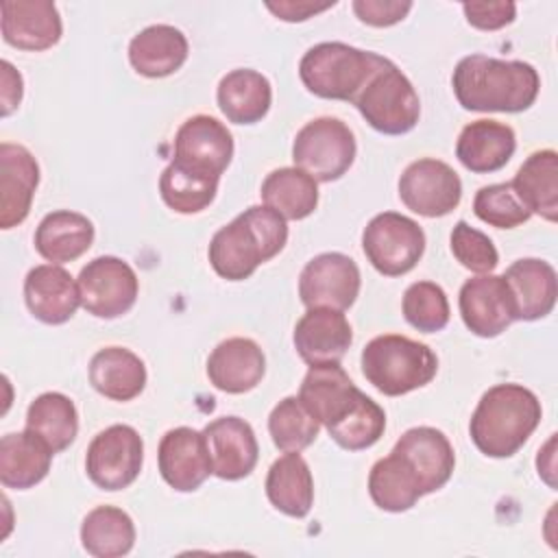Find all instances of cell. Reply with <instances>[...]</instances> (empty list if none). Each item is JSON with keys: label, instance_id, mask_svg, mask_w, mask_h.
Instances as JSON below:
<instances>
[{"label": "cell", "instance_id": "cell-1", "mask_svg": "<svg viewBox=\"0 0 558 558\" xmlns=\"http://www.w3.org/2000/svg\"><path fill=\"white\" fill-rule=\"evenodd\" d=\"M456 466L449 438L436 427H412L401 434L392 451L371 469L377 497L397 508L410 510L423 495L442 488Z\"/></svg>", "mask_w": 558, "mask_h": 558}, {"label": "cell", "instance_id": "cell-2", "mask_svg": "<svg viewBox=\"0 0 558 558\" xmlns=\"http://www.w3.org/2000/svg\"><path fill=\"white\" fill-rule=\"evenodd\" d=\"M299 399L331 440L347 451L368 449L384 436V408L366 397L340 364L310 366Z\"/></svg>", "mask_w": 558, "mask_h": 558}, {"label": "cell", "instance_id": "cell-3", "mask_svg": "<svg viewBox=\"0 0 558 558\" xmlns=\"http://www.w3.org/2000/svg\"><path fill=\"white\" fill-rule=\"evenodd\" d=\"M451 85L458 102L466 111L521 113L534 105L541 76L525 61L469 54L458 61Z\"/></svg>", "mask_w": 558, "mask_h": 558}, {"label": "cell", "instance_id": "cell-4", "mask_svg": "<svg viewBox=\"0 0 558 558\" xmlns=\"http://www.w3.org/2000/svg\"><path fill=\"white\" fill-rule=\"evenodd\" d=\"M288 242V225L268 205H253L218 229L209 242V264L227 281L248 279Z\"/></svg>", "mask_w": 558, "mask_h": 558}, {"label": "cell", "instance_id": "cell-5", "mask_svg": "<svg viewBox=\"0 0 558 558\" xmlns=\"http://www.w3.org/2000/svg\"><path fill=\"white\" fill-rule=\"evenodd\" d=\"M543 408L538 397L521 384H497L477 401L469 434L488 458L514 456L538 427Z\"/></svg>", "mask_w": 558, "mask_h": 558}, {"label": "cell", "instance_id": "cell-6", "mask_svg": "<svg viewBox=\"0 0 558 558\" xmlns=\"http://www.w3.org/2000/svg\"><path fill=\"white\" fill-rule=\"evenodd\" d=\"M386 61L377 52L342 41H320L301 57L299 76L305 89L318 98L353 102Z\"/></svg>", "mask_w": 558, "mask_h": 558}, {"label": "cell", "instance_id": "cell-7", "mask_svg": "<svg viewBox=\"0 0 558 558\" xmlns=\"http://www.w3.org/2000/svg\"><path fill=\"white\" fill-rule=\"evenodd\" d=\"M436 371V353L408 336L384 333L362 349V373L386 397H401L427 386Z\"/></svg>", "mask_w": 558, "mask_h": 558}, {"label": "cell", "instance_id": "cell-8", "mask_svg": "<svg viewBox=\"0 0 558 558\" xmlns=\"http://www.w3.org/2000/svg\"><path fill=\"white\" fill-rule=\"evenodd\" d=\"M362 118L384 135L412 131L421 116V100L410 78L388 59L353 100Z\"/></svg>", "mask_w": 558, "mask_h": 558}, {"label": "cell", "instance_id": "cell-9", "mask_svg": "<svg viewBox=\"0 0 558 558\" xmlns=\"http://www.w3.org/2000/svg\"><path fill=\"white\" fill-rule=\"evenodd\" d=\"M355 135L340 118L323 116L310 120L292 142L294 166L314 181L340 179L355 159Z\"/></svg>", "mask_w": 558, "mask_h": 558}, {"label": "cell", "instance_id": "cell-10", "mask_svg": "<svg viewBox=\"0 0 558 558\" xmlns=\"http://www.w3.org/2000/svg\"><path fill=\"white\" fill-rule=\"evenodd\" d=\"M362 248L377 272L399 277L410 272L423 257L425 233L416 220L397 211H384L364 227Z\"/></svg>", "mask_w": 558, "mask_h": 558}, {"label": "cell", "instance_id": "cell-11", "mask_svg": "<svg viewBox=\"0 0 558 558\" xmlns=\"http://www.w3.org/2000/svg\"><path fill=\"white\" fill-rule=\"evenodd\" d=\"M144 462V440L131 425H109L98 432L85 453L87 477L102 490L131 486Z\"/></svg>", "mask_w": 558, "mask_h": 558}, {"label": "cell", "instance_id": "cell-12", "mask_svg": "<svg viewBox=\"0 0 558 558\" xmlns=\"http://www.w3.org/2000/svg\"><path fill=\"white\" fill-rule=\"evenodd\" d=\"M81 305L96 318H118L126 314L140 292L135 270L116 255H100L81 268L78 279Z\"/></svg>", "mask_w": 558, "mask_h": 558}, {"label": "cell", "instance_id": "cell-13", "mask_svg": "<svg viewBox=\"0 0 558 558\" xmlns=\"http://www.w3.org/2000/svg\"><path fill=\"white\" fill-rule=\"evenodd\" d=\"M401 203L425 218L451 214L462 198V181L458 172L434 157L412 161L399 177Z\"/></svg>", "mask_w": 558, "mask_h": 558}, {"label": "cell", "instance_id": "cell-14", "mask_svg": "<svg viewBox=\"0 0 558 558\" xmlns=\"http://www.w3.org/2000/svg\"><path fill=\"white\" fill-rule=\"evenodd\" d=\"M360 268L344 253H320L299 275V296L305 307L349 310L360 294Z\"/></svg>", "mask_w": 558, "mask_h": 558}, {"label": "cell", "instance_id": "cell-15", "mask_svg": "<svg viewBox=\"0 0 558 558\" xmlns=\"http://www.w3.org/2000/svg\"><path fill=\"white\" fill-rule=\"evenodd\" d=\"M233 157V137L229 129L211 116L187 118L174 135L172 161L207 177L220 179Z\"/></svg>", "mask_w": 558, "mask_h": 558}, {"label": "cell", "instance_id": "cell-16", "mask_svg": "<svg viewBox=\"0 0 558 558\" xmlns=\"http://www.w3.org/2000/svg\"><path fill=\"white\" fill-rule=\"evenodd\" d=\"M458 307L462 323L480 338H495L514 320L510 290L501 275H480L460 288Z\"/></svg>", "mask_w": 558, "mask_h": 558}, {"label": "cell", "instance_id": "cell-17", "mask_svg": "<svg viewBox=\"0 0 558 558\" xmlns=\"http://www.w3.org/2000/svg\"><path fill=\"white\" fill-rule=\"evenodd\" d=\"M157 464L170 488L179 493L196 490L211 475V460L203 432L192 427L168 429L159 440Z\"/></svg>", "mask_w": 558, "mask_h": 558}, {"label": "cell", "instance_id": "cell-18", "mask_svg": "<svg viewBox=\"0 0 558 558\" xmlns=\"http://www.w3.org/2000/svg\"><path fill=\"white\" fill-rule=\"evenodd\" d=\"M203 436L216 477L235 482L251 475L257 464L259 447L253 427L244 418L220 416L205 425Z\"/></svg>", "mask_w": 558, "mask_h": 558}, {"label": "cell", "instance_id": "cell-19", "mask_svg": "<svg viewBox=\"0 0 558 558\" xmlns=\"http://www.w3.org/2000/svg\"><path fill=\"white\" fill-rule=\"evenodd\" d=\"M294 349L310 366L340 364L353 342L347 316L331 307H307L294 325Z\"/></svg>", "mask_w": 558, "mask_h": 558}, {"label": "cell", "instance_id": "cell-20", "mask_svg": "<svg viewBox=\"0 0 558 558\" xmlns=\"http://www.w3.org/2000/svg\"><path fill=\"white\" fill-rule=\"evenodd\" d=\"M0 15L4 41L17 50L39 52L61 39V15L50 0H4Z\"/></svg>", "mask_w": 558, "mask_h": 558}, {"label": "cell", "instance_id": "cell-21", "mask_svg": "<svg viewBox=\"0 0 558 558\" xmlns=\"http://www.w3.org/2000/svg\"><path fill=\"white\" fill-rule=\"evenodd\" d=\"M39 183V166L22 144H0V227L11 229L26 220Z\"/></svg>", "mask_w": 558, "mask_h": 558}, {"label": "cell", "instance_id": "cell-22", "mask_svg": "<svg viewBox=\"0 0 558 558\" xmlns=\"http://www.w3.org/2000/svg\"><path fill=\"white\" fill-rule=\"evenodd\" d=\"M24 301L37 320L46 325H63L76 314L81 294L65 268L59 264H41L31 268L24 279Z\"/></svg>", "mask_w": 558, "mask_h": 558}, {"label": "cell", "instance_id": "cell-23", "mask_svg": "<svg viewBox=\"0 0 558 558\" xmlns=\"http://www.w3.org/2000/svg\"><path fill=\"white\" fill-rule=\"evenodd\" d=\"M501 277L510 290L514 320H538L554 310L558 281L549 262L523 257L510 264Z\"/></svg>", "mask_w": 558, "mask_h": 558}, {"label": "cell", "instance_id": "cell-24", "mask_svg": "<svg viewBox=\"0 0 558 558\" xmlns=\"http://www.w3.org/2000/svg\"><path fill=\"white\" fill-rule=\"evenodd\" d=\"M266 373V357L251 338H227L207 357L209 381L229 395L253 390Z\"/></svg>", "mask_w": 558, "mask_h": 558}, {"label": "cell", "instance_id": "cell-25", "mask_svg": "<svg viewBox=\"0 0 558 558\" xmlns=\"http://www.w3.org/2000/svg\"><path fill=\"white\" fill-rule=\"evenodd\" d=\"M517 148L512 126L497 120L469 122L456 142L458 161L477 174L501 170Z\"/></svg>", "mask_w": 558, "mask_h": 558}, {"label": "cell", "instance_id": "cell-26", "mask_svg": "<svg viewBox=\"0 0 558 558\" xmlns=\"http://www.w3.org/2000/svg\"><path fill=\"white\" fill-rule=\"evenodd\" d=\"M187 52V37L170 24L146 26L129 44V61L133 70L148 78L174 74L185 63Z\"/></svg>", "mask_w": 558, "mask_h": 558}, {"label": "cell", "instance_id": "cell-27", "mask_svg": "<svg viewBox=\"0 0 558 558\" xmlns=\"http://www.w3.org/2000/svg\"><path fill=\"white\" fill-rule=\"evenodd\" d=\"M35 248L50 264L78 259L94 242V225L87 216L70 209H57L41 218L35 229Z\"/></svg>", "mask_w": 558, "mask_h": 558}, {"label": "cell", "instance_id": "cell-28", "mask_svg": "<svg viewBox=\"0 0 558 558\" xmlns=\"http://www.w3.org/2000/svg\"><path fill=\"white\" fill-rule=\"evenodd\" d=\"M54 451L33 432L4 434L0 440V482L7 488L26 490L39 484L52 462Z\"/></svg>", "mask_w": 558, "mask_h": 558}, {"label": "cell", "instance_id": "cell-29", "mask_svg": "<svg viewBox=\"0 0 558 558\" xmlns=\"http://www.w3.org/2000/svg\"><path fill=\"white\" fill-rule=\"evenodd\" d=\"M216 100L222 116L233 124H255L259 122L272 102L270 81L248 68H238L227 72L216 89Z\"/></svg>", "mask_w": 558, "mask_h": 558}, {"label": "cell", "instance_id": "cell-30", "mask_svg": "<svg viewBox=\"0 0 558 558\" xmlns=\"http://www.w3.org/2000/svg\"><path fill=\"white\" fill-rule=\"evenodd\" d=\"M89 384L111 401H131L146 386V366L124 347H105L89 360Z\"/></svg>", "mask_w": 558, "mask_h": 558}, {"label": "cell", "instance_id": "cell-31", "mask_svg": "<svg viewBox=\"0 0 558 558\" xmlns=\"http://www.w3.org/2000/svg\"><path fill=\"white\" fill-rule=\"evenodd\" d=\"M519 201L541 218L558 220V155L551 148L532 153L510 181Z\"/></svg>", "mask_w": 558, "mask_h": 558}, {"label": "cell", "instance_id": "cell-32", "mask_svg": "<svg viewBox=\"0 0 558 558\" xmlns=\"http://www.w3.org/2000/svg\"><path fill=\"white\" fill-rule=\"evenodd\" d=\"M268 501L283 514L303 519L314 504V480L307 462L299 451H286L277 458L266 475Z\"/></svg>", "mask_w": 558, "mask_h": 558}, {"label": "cell", "instance_id": "cell-33", "mask_svg": "<svg viewBox=\"0 0 558 558\" xmlns=\"http://www.w3.org/2000/svg\"><path fill=\"white\" fill-rule=\"evenodd\" d=\"M81 543L96 558L126 556L135 545L133 519L116 506H98L81 523Z\"/></svg>", "mask_w": 558, "mask_h": 558}, {"label": "cell", "instance_id": "cell-34", "mask_svg": "<svg viewBox=\"0 0 558 558\" xmlns=\"http://www.w3.org/2000/svg\"><path fill=\"white\" fill-rule=\"evenodd\" d=\"M262 201L286 220H303L318 205V185L301 168H277L262 183Z\"/></svg>", "mask_w": 558, "mask_h": 558}, {"label": "cell", "instance_id": "cell-35", "mask_svg": "<svg viewBox=\"0 0 558 558\" xmlns=\"http://www.w3.org/2000/svg\"><path fill=\"white\" fill-rule=\"evenodd\" d=\"M26 429L37 434L54 453L68 449L78 434V414L70 397L44 392L26 410Z\"/></svg>", "mask_w": 558, "mask_h": 558}, {"label": "cell", "instance_id": "cell-36", "mask_svg": "<svg viewBox=\"0 0 558 558\" xmlns=\"http://www.w3.org/2000/svg\"><path fill=\"white\" fill-rule=\"evenodd\" d=\"M218 181L216 177L198 174L170 161L159 177V194L177 214H198L211 205Z\"/></svg>", "mask_w": 558, "mask_h": 558}, {"label": "cell", "instance_id": "cell-37", "mask_svg": "<svg viewBox=\"0 0 558 558\" xmlns=\"http://www.w3.org/2000/svg\"><path fill=\"white\" fill-rule=\"evenodd\" d=\"M268 432L277 449L303 451L316 440L320 423L310 414L299 397H286L272 408L268 416Z\"/></svg>", "mask_w": 558, "mask_h": 558}, {"label": "cell", "instance_id": "cell-38", "mask_svg": "<svg viewBox=\"0 0 558 558\" xmlns=\"http://www.w3.org/2000/svg\"><path fill=\"white\" fill-rule=\"evenodd\" d=\"M403 316L405 320L423 331L434 333L449 323V301L445 290L434 281H414L403 292Z\"/></svg>", "mask_w": 558, "mask_h": 558}, {"label": "cell", "instance_id": "cell-39", "mask_svg": "<svg viewBox=\"0 0 558 558\" xmlns=\"http://www.w3.org/2000/svg\"><path fill=\"white\" fill-rule=\"evenodd\" d=\"M473 211L482 222L497 229H514L532 216L514 194L510 181L480 187L473 198Z\"/></svg>", "mask_w": 558, "mask_h": 558}, {"label": "cell", "instance_id": "cell-40", "mask_svg": "<svg viewBox=\"0 0 558 558\" xmlns=\"http://www.w3.org/2000/svg\"><path fill=\"white\" fill-rule=\"evenodd\" d=\"M451 253L471 272L488 275L499 264V253L493 240L471 227L466 220H458L451 231Z\"/></svg>", "mask_w": 558, "mask_h": 558}, {"label": "cell", "instance_id": "cell-41", "mask_svg": "<svg viewBox=\"0 0 558 558\" xmlns=\"http://www.w3.org/2000/svg\"><path fill=\"white\" fill-rule=\"evenodd\" d=\"M412 9L410 0H355L353 13L368 26H392L401 22Z\"/></svg>", "mask_w": 558, "mask_h": 558}, {"label": "cell", "instance_id": "cell-42", "mask_svg": "<svg viewBox=\"0 0 558 558\" xmlns=\"http://www.w3.org/2000/svg\"><path fill=\"white\" fill-rule=\"evenodd\" d=\"M466 22L480 31H497L508 26L517 15L514 2H464Z\"/></svg>", "mask_w": 558, "mask_h": 558}, {"label": "cell", "instance_id": "cell-43", "mask_svg": "<svg viewBox=\"0 0 558 558\" xmlns=\"http://www.w3.org/2000/svg\"><path fill=\"white\" fill-rule=\"evenodd\" d=\"M336 2H325V4H314V2H294V0H286V2H268L266 9L270 13H275L279 20L283 22H303L310 20L316 13H323L327 9H331Z\"/></svg>", "mask_w": 558, "mask_h": 558}, {"label": "cell", "instance_id": "cell-44", "mask_svg": "<svg viewBox=\"0 0 558 558\" xmlns=\"http://www.w3.org/2000/svg\"><path fill=\"white\" fill-rule=\"evenodd\" d=\"M0 68H2V116H9L22 100V76L9 61H2Z\"/></svg>", "mask_w": 558, "mask_h": 558}]
</instances>
